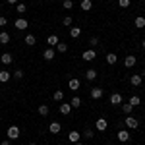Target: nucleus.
<instances>
[{
  "mask_svg": "<svg viewBox=\"0 0 145 145\" xmlns=\"http://www.w3.org/2000/svg\"><path fill=\"white\" fill-rule=\"evenodd\" d=\"M27 20H23V18H20V20H16V29H20V31H23V29H27Z\"/></svg>",
  "mask_w": 145,
  "mask_h": 145,
  "instance_id": "obj_5",
  "label": "nucleus"
},
{
  "mask_svg": "<svg viewBox=\"0 0 145 145\" xmlns=\"http://www.w3.org/2000/svg\"><path fill=\"white\" fill-rule=\"evenodd\" d=\"M95 126H97V130H99V132H105V130H106V128H108V122H106V120H105V118H99V120H97V124H95Z\"/></svg>",
  "mask_w": 145,
  "mask_h": 145,
  "instance_id": "obj_6",
  "label": "nucleus"
},
{
  "mask_svg": "<svg viewBox=\"0 0 145 145\" xmlns=\"http://www.w3.org/2000/svg\"><path fill=\"white\" fill-rule=\"evenodd\" d=\"M20 134H22V132H20V128H18V126H10V128H8V139H18V137H20Z\"/></svg>",
  "mask_w": 145,
  "mask_h": 145,
  "instance_id": "obj_2",
  "label": "nucleus"
},
{
  "mask_svg": "<svg viewBox=\"0 0 145 145\" xmlns=\"http://www.w3.org/2000/svg\"><path fill=\"white\" fill-rule=\"evenodd\" d=\"M91 8H93V2L91 0H81V10L83 12H89Z\"/></svg>",
  "mask_w": 145,
  "mask_h": 145,
  "instance_id": "obj_15",
  "label": "nucleus"
},
{
  "mask_svg": "<svg viewBox=\"0 0 145 145\" xmlns=\"http://www.w3.org/2000/svg\"><path fill=\"white\" fill-rule=\"evenodd\" d=\"M101 97H103V89H91V99H95V101H99Z\"/></svg>",
  "mask_w": 145,
  "mask_h": 145,
  "instance_id": "obj_14",
  "label": "nucleus"
},
{
  "mask_svg": "<svg viewBox=\"0 0 145 145\" xmlns=\"http://www.w3.org/2000/svg\"><path fill=\"white\" fill-rule=\"evenodd\" d=\"M116 137H118V141H122V143H126V141L130 139V134H128L126 130H120V132L116 134Z\"/></svg>",
  "mask_w": 145,
  "mask_h": 145,
  "instance_id": "obj_7",
  "label": "nucleus"
},
{
  "mask_svg": "<svg viewBox=\"0 0 145 145\" xmlns=\"http://www.w3.org/2000/svg\"><path fill=\"white\" fill-rule=\"evenodd\" d=\"M29 145H37V143H29Z\"/></svg>",
  "mask_w": 145,
  "mask_h": 145,
  "instance_id": "obj_44",
  "label": "nucleus"
},
{
  "mask_svg": "<svg viewBox=\"0 0 145 145\" xmlns=\"http://www.w3.org/2000/svg\"><path fill=\"white\" fill-rule=\"evenodd\" d=\"M122 110H124V114L128 116V114H132V110H134V106L128 103V105H122Z\"/></svg>",
  "mask_w": 145,
  "mask_h": 145,
  "instance_id": "obj_28",
  "label": "nucleus"
},
{
  "mask_svg": "<svg viewBox=\"0 0 145 145\" xmlns=\"http://www.w3.org/2000/svg\"><path fill=\"white\" fill-rule=\"evenodd\" d=\"M134 23H135V27H139V29H141V27H145V18H143V16H137Z\"/></svg>",
  "mask_w": 145,
  "mask_h": 145,
  "instance_id": "obj_22",
  "label": "nucleus"
},
{
  "mask_svg": "<svg viewBox=\"0 0 145 145\" xmlns=\"http://www.w3.org/2000/svg\"><path fill=\"white\" fill-rule=\"evenodd\" d=\"M0 120H2V116H0Z\"/></svg>",
  "mask_w": 145,
  "mask_h": 145,
  "instance_id": "obj_45",
  "label": "nucleus"
},
{
  "mask_svg": "<svg viewBox=\"0 0 145 145\" xmlns=\"http://www.w3.org/2000/svg\"><path fill=\"white\" fill-rule=\"evenodd\" d=\"M48 130H50V134H58V132L62 130V126H60V122H52L48 126Z\"/></svg>",
  "mask_w": 145,
  "mask_h": 145,
  "instance_id": "obj_12",
  "label": "nucleus"
},
{
  "mask_svg": "<svg viewBox=\"0 0 145 145\" xmlns=\"http://www.w3.org/2000/svg\"><path fill=\"white\" fill-rule=\"evenodd\" d=\"M118 4H120L122 8H128V6H130V0H118Z\"/></svg>",
  "mask_w": 145,
  "mask_h": 145,
  "instance_id": "obj_34",
  "label": "nucleus"
},
{
  "mask_svg": "<svg viewBox=\"0 0 145 145\" xmlns=\"http://www.w3.org/2000/svg\"><path fill=\"white\" fill-rule=\"evenodd\" d=\"M58 43H60V41H58V37H56V35H50V37L46 39V45H48V46H56Z\"/></svg>",
  "mask_w": 145,
  "mask_h": 145,
  "instance_id": "obj_16",
  "label": "nucleus"
},
{
  "mask_svg": "<svg viewBox=\"0 0 145 145\" xmlns=\"http://www.w3.org/2000/svg\"><path fill=\"white\" fill-rule=\"evenodd\" d=\"M79 137H81V135H79L78 132H76V130H74V132H70V134H68V139H70V141H72V143H78V141H79Z\"/></svg>",
  "mask_w": 145,
  "mask_h": 145,
  "instance_id": "obj_13",
  "label": "nucleus"
},
{
  "mask_svg": "<svg viewBox=\"0 0 145 145\" xmlns=\"http://www.w3.org/2000/svg\"><path fill=\"white\" fill-rule=\"evenodd\" d=\"M83 60H87V62H91V60H95V58H97V52H95V50H93V48H89V50H85V52H83Z\"/></svg>",
  "mask_w": 145,
  "mask_h": 145,
  "instance_id": "obj_3",
  "label": "nucleus"
},
{
  "mask_svg": "<svg viewBox=\"0 0 145 145\" xmlns=\"http://www.w3.org/2000/svg\"><path fill=\"white\" fill-rule=\"evenodd\" d=\"M141 81H143V78H141V74H134V76L130 78V83H132L134 87H137V85H141Z\"/></svg>",
  "mask_w": 145,
  "mask_h": 145,
  "instance_id": "obj_4",
  "label": "nucleus"
},
{
  "mask_svg": "<svg viewBox=\"0 0 145 145\" xmlns=\"http://www.w3.org/2000/svg\"><path fill=\"white\" fill-rule=\"evenodd\" d=\"M83 135H85V137H93V132H91V130H85V134H83Z\"/></svg>",
  "mask_w": 145,
  "mask_h": 145,
  "instance_id": "obj_39",
  "label": "nucleus"
},
{
  "mask_svg": "<svg viewBox=\"0 0 145 145\" xmlns=\"http://www.w3.org/2000/svg\"><path fill=\"white\" fill-rule=\"evenodd\" d=\"M6 2H8V4H16L18 0H6Z\"/></svg>",
  "mask_w": 145,
  "mask_h": 145,
  "instance_id": "obj_41",
  "label": "nucleus"
},
{
  "mask_svg": "<svg viewBox=\"0 0 145 145\" xmlns=\"http://www.w3.org/2000/svg\"><path fill=\"white\" fill-rule=\"evenodd\" d=\"M12 60H14V58H12L10 52H4V54L0 56V62H2V64H12Z\"/></svg>",
  "mask_w": 145,
  "mask_h": 145,
  "instance_id": "obj_11",
  "label": "nucleus"
},
{
  "mask_svg": "<svg viewBox=\"0 0 145 145\" xmlns=\"http://www.w3.org/2000/svg\"><path fill=\"white\" fill-rule=\"evenodd\" d=\"M56 48H58V52H66V50H68V45H66V43H58V45H56Z\"/></svg>",
  "mask_w": 145,
  "mask_h": 145,
  "instance_id": "obj_31",
  "label": "nucleus"
},
{
  "mask_svg": "<svg viewBox=\"0 0 145 145\" xmlns=\"http://www.w3.org/2000/svg\"><path fill=\"white\" fill-rule=\"evenodd\" d=\"M62 23H64V25H72V18H70V16H66V18L62 20Z\"/></svg>",
  "mask_w": 145,
  "mask_h": 145,
  "instance_id": "obj_35",
  "label": "nucleus"
},
{
  "mask_svg": "<svg viewBox=\"0 0 145 145\" xmlns=\"http://www.w3.org/2000/svg\"><path fill=\"white\" fill-rule=\"evenodd\" d=\"M48 112H50V106L48 105H39V114L41 116H46Z\"/></svg>",
  "mask_w": 145,
  "mask_h": 145,
  "instance_id": "obj_18",
  "label": "nucleus"
},
{
  "mask_svg": "<svg viewBox=\"0 0 145 145\" xmlns=\"http://www.w3.org/2000/svg\"><path fill=\"white\" fill-rule=\"evenodd\" d=\"M130 105H132V106H137V105H139V97H137V95H132V97H130Z\"/></svg>",
  "mask_w": 145,
  "mask_h": 145,
  "instance_id": "obj_30",
  "label": "nucleus"
},
{
  "mask_svg": "<svg viewBox=\"0 0 145 145\" xmlns=\"http://www.w3.org/2000/svg\"><path fill=\"white\" fill-rule=\"evenodd\" d=\"M68 85H70V89H72V91H78L81 83H79V79H78V78H72L70 81H68Z\"/></svg>",
  "mask_w": 145,
  "mask_h": 145,
  "instance_id": "obj_9",
  "label": "nucleus"
},
{
  "mask_svg": "<svg viewBox=\"0 0 145 145\" xmlns=\"http://www.w3.org/2000/svg\"><path fill=\"white\" fill-rule=\"evenodd\" d=\"M27 12V6L25 4H18V14H25Z\"/></svg>",
  "mask_w": 145,
  "mask_h": 145,
  "instance_id": "obj_33",
  "label": "nucleus"
},
{
  "mask_svg": "<svg viewBox=\"0 0 145 145\" xmlns=\"http://www.w3.org/2000/svg\"><path fill=\"white\" fill-rule=\"evenodd\" d=\"M10 78H12L10 72H6V70H2V72H0V83H6V81H10Z\"/></svg>",
  "mask_w": 145,
  "mask_h": 145,
  "instance_id": "obj_10",
  "label": "nucleus"
},
{
  "mask_svg": "<svg viewBox=\"0 0 145 145\" xmlns=\"http://www.w3.org/2000/svg\"><path fill=\"white\" fill-rule=\"evenodd\" d=\"M79 35H81V29H79V27H72V29H70V37H72V39H78Z\"/></svg>",
  "mask_w": 145,
  "mask_h": 145,
  "instance_id": "obj_20",
  "label": "nucleus"
},
{
  "mask_svg": "<svg viewBox=\"0 0 145 145\" xmlns=\"http://www.w3.org/2000/svg\"><path fill=\"white\" fill-rule=\"evenodd\" d=\"M52 99H54V101H64V91H62V89L54 91V95H52Z\"/></svg>",
  "mask_w": 145,
  "mask_h": 145,
  "instance_id": "obj_25",
  "label": "nucleus"
},
{
  "mask_svg": "<svg viewBox=\"0 0 145 145\" xmlns=\"http://www.w3.org/2000/svg\"><path fill=\"white\" fill-rule=\"evenodd\" d=\"M62 6H64L66 10H72V8H74V2H72V0H64V2H62Z\"/></svg>",
  "mask_w": 145,
  "mask_h": 145,
  "instance_id": "obj_32",
  "label": "nucleus"
},
{
  "mask_svg": "<svg viewBox=\"0 0 145 145\" xmlns=\"http://www.w3.org/2000/svg\"><path fill=\"white\" fill-rule=\"evenodd\" d=\"M124 122H126V126H128V128H132V130H135V128H139V122H137V118H134L132 114H128Z\"/></svg>",
  "mask_w": 145,
  "mask_h": 145,
  "instance_id": "obj_1",
  "label": "nucleus"
},
{
  "mask_svg": "<svg viewBox=\"0 0 145 145\" xmlns=\"http://www.w3.org/2000/svg\"><path fill=\"white\" fill-rule=\"evenodd\" d=\"M0 145H10V139H4V141H2Z\"/></svg>",
  "mask_w": 145,
  "mask_h": 145,
  "instance_id": "obj_40",
  "label": "nucleus"
},
{
  "mask_svg": "<svg viewBox=\"0 0 145 145\" xmlns=\"http://www.w3.org/2000/svg\"><path fill=\"white\" fill-rule=\"evenodd\" d=\"M35 43H37V39H35L33 35H25V45H29V46H33Z\"/></svg>",
  "mask_w": 145,
  "mask_h": 145,
  "instance_id": "obj_26",
  "label": "nucleus"
},
{
  "mask_svg": "<svg viewBox=\"0 0 145 145\" xmlns=\"http://www.w3.org/2000/svg\"><path fill=\"white\" fill-rule=\"evenodd\" d=\"M124 66L126 68H134L135 66V56H126V58H124Z\"/></svg>",
  "mask_w": 145,
  "mask_h": 145,
  "instance_id": "obj_8",
  "label": "nucleus"
},
{
  "mask_svg": "<svg viewBox=\"0 0 145 145\" xmlns=\"http://www.w3.org/2000/svg\"><path fill=\"white\" fill-rule=\"evenodd\" d=\"M74 145H83V143H79V141H78V143H74Z\"/></svg>",
  "mask_w": 145,
  "mask_h": 145,
  "instance_id": "obj_43",
  "label": "nucleus"
},
{
  "mask_svg": "<svg viewBox=\"0 0 145 145\" xmlns=\"http://www.w3.org/2000/svg\"><path fill=\"white\" fill-rule=\"evenodd\" d=\"M43 56H45V60H52V58H54V50H52V48H45Z\"/></svg>",
  "mask_w": 145,
  "mask_h": 145,
  "instance_id": "obj_23",
  "label": "nucleus"
},
{
  "mask_svg": "<svg viewBox=\"0 0 145 145\" xmlns=\"http://www.w3.org/2000/svg\"><path fill=\"white\" fill-rule=\"evenodd\" d=\"M141 45H143V48H145V39H143V43H141Z\"/></svg>",
  "mask_w": 145,
  "mask_h": 145,
  "instance_id": "obj_42",
  "label": "nucleus"
},
{
  "mask_svg": "<svg viewBox=\"0 0 145 145\" xmlns=\"http://www.w3.org/2000/svg\"><path fill=\"white\" fill-rule=\"evenodd\" d=\"M70 110H72V105H64V103L60 105V112H62L64 116H68V114H70Z\"/></svg>",
  "mask_w": 145,
  "mask_h": 145,
  "instance_id": "obj_21",
  "label": "nucleus"
},
{
  "mask_svg": "<svg viewBox=\"0 0 145 145\" xmlns=\"http://www.w3.org/2000/svg\"><path fill=\"white\" fill-rule=\"evenodd\" d=\"M70 105H72V106H74V108H78V106H81V99H79V97H74V99H72V103H70Z\"/></svg>",
  "mask_w": 145,
  "mask_h": 145,
  "instance_id": "obj_29",
  "label": "nucleus"
},
{
  "mask_svg": "<svg viewBox=\"0 0 145 145\" xmlns=\"http://www.w3.org/2000/svg\"><path fill=\"white\" fill-rule=\"evenodd\" d=\"M116 60H118V56L114 54V52H108V54H106V62H108V64H116Z\"/></svg>",
  "mask_w": 145,
  "mask_h": 145,
  "instance_id": "obj_24",
  "label": "nucleus"
},
{
  "mask_svg": "<svg viewBox=\"0 0 145 145\" xmlns=\"http://www.w3.org/2000/svg\"><path fill=\"white\" fill-rule=\"evenodd\" d=\"M122 103V97H120V93H114L110 97V105H120Z\"/></svg>",
  "mask_w": 145,
  "mask_h": 145,
  "instance_id": "obj_19",
  "label": "nucleus"
},
{
  "mask_svg": "<svg viewBox=\"0 0 145 145\" xmlns=\"http://www.w3.org/2000/svg\"><path fill=\"white\" fill-rule=\"evenodd\" d=\"M6 23H8V20H6V18H4V16H0V27H4V25H6Z\"/></svg>",
  "mask_w": 145,
  "mask_h": 145,
  "instance_id": "obj_38",
  "label": "nucleus"
},
{
  "mask_svg": "<svg viewBox=\"0 0 145 145\" xmlns=\"http://www.w3.org/2000/svg\"><path fill=\"white\" fill-rule=\"evenodd\" d=\"M14 76H16V79H22L23 78V72H22V70H16V74H14Z\"/></svg>",
  "mask_w": 145,
  "mask_h": 145,
  "instance_id": "obj_36",
  "label": "nucleus"
},
{
  "mask_svg": "<svg viewBox=\"0 0 145 145\" xmlns=\"http://www.w3.org/2000/svg\"><path fill=\"white\" fill-rule=\"evenodd\" d=\"M85 78L89 79V81H93V79L97 78V72H95V70H87V72H85Z\"/></svg>",
  "mask_w": 145,
  "mask_h": 145,
  "instance_id": "obj_27",
  "label": "nucleus"
},
{
  "mask_svg": "<svg viewBox=\"0 0 145 145\" xmlns=\"http://www.w3.org/2000/svg\"><path fill=\"white\" fill-rule=\"evenodd\" d=\"M91 46H95V45H99V39H97V37H91Z\"/></svg>",
  "mask_w": 145,
  "mask_h": 145,
  "instance_id": "obj_37",
  "label": "nucleus"
},
{
  "mask_svg": "<svg viewBox=\"0 0 145 145\" xmlns=\"http://www.w3.org/2000/svg\"><path fill=\"white\" fill-rule=\"evenodd\" d=\"M10 43V35L6 33V31H2L0 33V45H8Z\"/></svg>",
  "mask_w": 145,
  "mask_h": 145,
  "instance_id": "obj_17",
  "label": "nucleus"
}]
</instances>
